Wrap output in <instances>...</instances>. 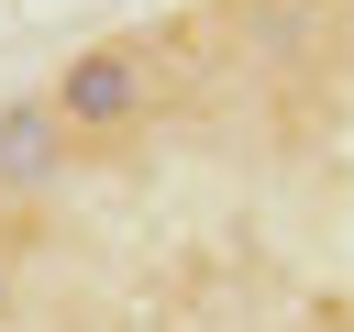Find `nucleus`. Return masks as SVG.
Returning <instances> with one entry per match:
<instances>
[{
	"label": "nucleus",
	"instance_id": "obj_1",
	"mask_svg": "<svg viewBox=\"0 0 354 332\" xmlns=\"http://www.w3.org/2000/svg\"><path fill=\"white\" fill-rule=\"evenodd\" d=\"M55 111H66V133H133V122L155 111V66H144L133 44H88V55H66Z\"/></svg>",
	"mask_w": 354,
	"mask_h": 332
},
{
	"label": "nucleus",
	"instance_id": "obj_2",
	"mask_svg": "<svg viewBox=\"0 0 354 332\" xmlns=\"http://www.w3.org/2000/svg\"><path fill=\"white\" fill-rule=\"evenodd\" d=\"M66 177V111L55 100H11L0 111V199H44Z\"/></svg>",
	"mask_w": 354,
	"mask_h": 332
},
{
	"label": "nucleus",
	"instance_id": "obj_3",
	"mask_svg": "<svg viewBox=\"0 0 354 332\" xmlns=\"http://www.w3.org/2000/svg\"><path fill=\"white\" fill-rule=\"evenodd\" d=\"M0 299H11V288H0Z\"/></svg>",
	"mask_w": 354,
	"mask_h": 332
},
{
	"label": "nucleus",
	"instance_id": "obj_4",
	"mask_svg": "<svg viewBox=\"0 0 354 332\" xmlns=\"http://www.w3.org/2000/svg\"><path fill=\"white\" fill-rule=\"evenodd\" d=\"M0 210H11V199H0Z\"/></svg>",
	"mask_w": 354,
	"mask_h": 332
}]
</instances>
